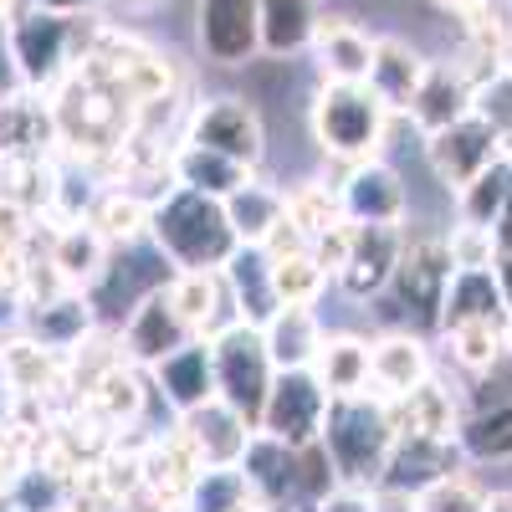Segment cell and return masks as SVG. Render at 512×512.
<instances>
[{
    "mask_svg": "<svg viewBox=\"0 0 512 512\" xmlns=\"http://www.w3.org/2000/svg\"><path fill=\"white\" fill-rule=\"evenodd\" d=\"M190 338H195V328L164 297V282L149 287L139 303L128 308V318L118 323V349H123V359H134L139 369H154L164 354H175L180 344H190Z\"/></svg>",
    "mask_w": 512,
    "mask_h": 512,
    "instance_id": "cell-13",
    "label": "cell"
},
{
    "mask_svg": "<svg viewBox=\"0 0 512 512\" xmlns=\"http://www.w3.org/2000/svg\"><path fill=\"white\" fill-rule=\"evenodd\" d=\"M164 297L175 303V313L195 328V338H210V333H221L236 313L231 308V297H226V277L221 272H169L164 277Z\"/></svg>",
    "mask_w": 512,
    "mask_h": 512,
    "instance_id": "cell-29",
    "label": "cell"
},
{
    "mask_svg": "<svg viewBox=\"0 0 512 512\" xmlns=\"http://www.w3.org/2000/svg\"><path fill=\"white\" fill-rule=\"evenodd\" d=\"M446 251H451V267H492L497 262V241L487 226H466L456 221L446 231Z\"/></svg>",
    "mask_w": 512,
    "mask_h": 512,
    "instance_id": "cell-45",
    "label": "cell"
},
{
    "mask_svg": "<svg viewBox=\"0 0 512 512\" xmlns=\"http://www.w3.org/2000/svg\"><path fill=\"white\" fill-rule=\"evenodd\" d=\"M308 52L318 62V82H364L369 57H374V36L344 16H318Z\"/></svg>",
    "mask_w": 512,
    "mask_h": 512,
    "instance_id": "cell-24",
    "label": "cell"
},
{
    "mask_svg": "<svg viewBox=\"0 0 512 512\" xmlns=\"http://www.w3.org/2000/svg\"><path fill=\"white\" fill-rule=\"evenodd\" d=\"M507 180H512V159L487 164L472 185H461V190H456V221H466V226H487V231H492L497 210H502V195H507Z\"/></svg>",
    "mask_w": 512,
    "mask_h": 512,
    "instance_id": "cell-42",
    "label": "cell"
},
{
    "mask_svg": "<svg viewBox=\"0 0 512 512\" xmlns=\"http://www.w3.org/2000/svg\"><path fill=\"white\" fill-rule=\"evenodd\" d=\"M62 169L67 159H52V154H0V200L47 221L62 190Z\"/></svg>",
    "mask_w": 512,
    "mask_h": 512,
    "instance_id": "cell-27",
    "label": "cell"
},
{
    "mask_svg": "<svg viewBox=\"0 0 512 512\" xmlns=\"http://www.w3.org/2000/svg\"><path fill=\"white\" fill-rule=\"evenodd\" d=\"M195 47L216 67H246L262 57V16L256 0H200L195 6Z\"/></svg>",
    "mask_w": 512,
    "mask_h": 512,
    "instance_id": "cell-11",
    "label": "cell"
},
{
    "mask_svg": "<svg viewBox=\"0 0 512 512\" xmlns=\"http://www.w3.org/2000/svg\"><path fill=\"white\" fill-rule=\"evenodd\" d=\"M390 405V425L395 436H436V441H456V425H461V390H451L446 379L425 374L415 390L384 400Z\"/></svg>",
    "mask_w": 512,
    "mask_h": 512,
    "instance_id": "cell-20",
    "label": "cell"
},
{
    "mask_svg": "<svg viewBox=\"0 0 512 512\" xmlns=\"http://www.w3.org/2000/svg\"><path fill=\"white\" fill-rule=\"evenodd\" d=\"M502 364L512 369V318H502Z\"/></svg>",
    "mask_w": 512,
    "mask_h": 512,
    "instance_id": "cell-55",
    "label": "cell"
},
{
    "mask_svg": "<svg viewBox=\"0 0 512 512\" xmlns=\"http://www.w3.org/2000/svg\"><path fill=\"white\" fill-rule=\"evenodd\" d=\"M67 502H72V477L57 472V466H47V461H26L21 477L6 492L11 512H62Z\"/></svg>",
    "mask_w": 512,
    "mask_h": 512,
    "instance_id": "cell-40",
    "label": "cell"
},
{
    "mask_svg": "<svg viewBox=\"0 0 512 512\" xmlns=\"http://www.w3.org/2000/svg\"><path fill=\"white\" fill-rule=\"evenodd\" d=\"M221 277H226V297H231V313H236V323L262 328V323L282 308L277 282H272V256H267L262 246L241 241V246L231 251V262L221 267Z\"/></svg>",
    "mask_w": 512,
    "mask_h": 512,
    "instance_id": "cell-23",
    "label": "cell"
},
{
    "mask_svg": "<svg viewBox=\"0 0 512 512\" xmlns=\"http://www.w3.org/2000/svg\"><path fill=\"white\" fill-rule=\"evenodd\" d=\"M36 226H41V221L31 216V210L0 200V246H6V251H26V246L36 241Z\"/></svg>",
    "mask_w": 512,
    "mask_h": 512,
    "instance_id": "cell-47",
    "label": "cell"
},
{
    "mask_svg": "<svg viewBox=\"0 0 512 512\" xmlns=\"http://www.w3.org/2000/svg\"><path fill=\"white\" fill-rule=\"evenodd\" d=\"M200 456H195V446L185 441V431L180 425H169V431H154L149 441H144V487L149 492H159L164 502H185V492H190V482L200 477Z\"/></svg>",
    "mask_w": 512,
    "mask_h": 512,
    "instance_id": "cell-30",
    "label": "cell"
},
{
    "mask_svg": "<svg viewBox=\"0 0 512 512\" xmlns=\"http://www.w3.org/2000/svg\"><path fill=\"white\" fill-rule=\"evenodd\" d=\"M62 512H72V507H62Z\"/></svg>",
    "mask_w": 512,
    "mask_h": 512,
    "instance_id": "cell-60",
    "label": "cell"
},
{
    "mask_svg": "<svg viewBox=\"0 0 512 512\" xmlns=\"http://www.w3.org/2000/svg\"><path fill=\"white\" fill-rule=\"evenodd\" d=\"M210 369H216V395L231 410H241L251 425L262 420L267 390H272V379H277V364L267 354L262 328L231 318L221 333H210Z\"/></svg>",
    "mask_w": 512,
    "mask_h": 512,
    "instance_id": "cell-6",
    "label": "cell"
},
{
    "mask_svg": "<svg viewBox=\"0 0 512 512\" xmlns=\"http://www.w3.org/2000/svg\"><path fill=\"white\" fill-rule=\"evenodd\" d=\"M190 144H205L216 154H231L251 169H262L267 159V128H262V113H256L246 98L226 93V98H205L185 113V134Z\"/></svg>",
    "mask_w": 512,
    "mask_h": 512,
    "instance_id": "cell-7",
    "label": "cell"
},
{
    "mask_svg": "<svg viewBox=\"0 0 512 512\" xmlns=\"http://www.w3.org/2000/svg\"><path fill=\"white\" fill-rule=\"evenodd\" d=\"M492 272H497V292H502V313L512 318V251H497Z\"/></svg>",
    "mask_w": 512,
    "mask_h": 512,
    "instance_id": "cell-51",
    "label": "cell"
},
{
    "mask_svg": "<svg viewBox=\"0 0 512 512\" xmlns=\"http://www.w3.org/2000/svg\"><path fill=\"white\" fill-rule=\"evenodd\" d=\"M425 374H436V359H431V338L415 333V328H379L369 338V390L395 400Z\"/></svg>",
    "mask_w": 512,
    "mask_h": 512,
    "instance_id": "cell-15",
    "label": "cell"
},
{
    "mask_svg": "<svg viewBox=\"0 0 512 512\" xmlns=\"http://www.w3.org/2000/svg\"><path fill=\"white\" fill-rule=\"evenodd\" d=\"M472 103H477V88L461 77L456 62H425V77L410 98L405 123L415 128V139H431L446 123H456L461 113H472Z\"/></svg>",
    "mask_w": 512,
    "mask_h": 512,
    "instance_id": "cell-22",
    "label": "cell"
},
{
    "mask_svg": "<svg viewBox=\"0 0 512 512\" xmlns=\"http://www.w3.org/2000/svg\"><path fill=\"white\" fill-rule=\"evenodd\" d=\"M323 333H328V328H323L318 308H308V303H282V308L262 323L267 354H272L277 369H308L313 354H318V344H323Z\"/></svg>",
    "mask_w": 512,
    "mask_h": 512,
    "instance_id": "cell-32",
    "label": "cell"
},
{
    "mask_svg": "<svg viewBox=\"0 0 512 512\" xmlns=\"http://www.w3.org/2000/svg\"><path fill=\"white\" fill-rule=\"evenodd\" d=\"M88 221L113 251H123V246H144L149 241V200L144 195H134V190H123V185H103L98 195H93V205H88Z\"/></svg>",
    "mask_w": 512,
    "mask_h": 512,
    "instance_id": "cell-34",
    "label": "cell"
},
{
    "mask_svg": "<svg viewBox=\"0 0 512 512\" xmlns=\"http://www.w3.org/2000/svg\"><path fill=\"white\" fill-rule=\"evenodd\" d=\"M251 497L241 466H200V477L190 482L180 512H236Z\"/></svg>",
    "mask_w": 512,
    "mask_h": 512,
    "instance_id": "cell-41",
    "label": "cell"
},
{
    "mask_svg": "<svg viewBox=\"0 0 512 512\" xmlns=\"http://www.w3.org/2000/svg\"><path fill=\"white\" fill-rule=\"evenodd\" d=\"M436 6H446V11H461V6H466V0H436Z\"/></svg>",
    "mask_w": 512,
    "mask_h": 512,
    "instance_id": "cell-58",
    "label": "cell"
},
{
    "mask_svg": "<svg viewBox=\"0 0 512 512\" xmlns=\"http://www.w3.org/2000/svg\"><path fill=\"white\" fill-rule=\"evenodd\" d=\"M282 210H287V221L303 226L308 236H323L328 226L349 221V216H344V200H338V190H333L323 175H308V180H297V185H282Z\"/></svg>",
    "mask_w": 512,
    "mask_h": 512,
    "instance_id": "cell-39",
    "label": "cell"
},
{
    "mask_svg": "<svg viewBox=\"0 0 512 512\" xmlns=\"http://www.w3.org/2000/svg\"><path fill=\"white\" fill-rule=\"evenodd\" d=\"M149 246L175 272H221L241 236L226 221V205L216 195H200L175 185L149 205Z\"/></svg>",
    "mask_w": 512,
    "mask_h": 512,
    "instance_id": "cell-1",
    "label": "cell"
},
{
    "mask_svg": "<svg viewBox=\"0 0 512 512\" xmlns=\"http://www.w3.org/2000/svg\"><path fill=\"white\" fill-rule=\"evenodd\" d=\"M149 395H154V384H149V369H139L134 359H113L93 384H88V395H82V405H88L108 431H139L144 415H149Z\"/></svg>",
    "mask_w": 512,
    "mask_h": 512,
    "instance_id": "cell-17",
    "label": "cell"
},
{
    "mask_svg": "<svg viewBox=\"0 0 512 512\" xmlns=\"http://www.w3.org/2000/svg\"><path fill=\"white\" fill-rule=\"evenodd\" d=\"M256 246H262V251L272 256V262H282V256H297V251H308V246H313V236H308L303 226H292V221H287V210H282V221H277V226H272V231H267L262 241H256Z\"/></svg>",
    "mask_w": 512,
    "mask_h": 512,
    "instance_id": "cell-48",
    "label": "cell"
},
{
    "mask_svg": "<svg viewBox=\"0 0 512 512\" xmlns=\"http://www.w3.org/2000/svg\"><path fill=\"white\" fill-rule=\"evenodd\" d=\"M333 472L344 487H379L384 477V461H390L395 446V425H390V405L374 390L359 395H328L323 410V431H318Z\"/></svg>",
    "mask_w": 512,
    "mask_h": 512,
    "instance_id": "cell-2",
    "label": "cell"
},
{
    "mask_svg": "<svg viewBox=\"0 0 512 512\" xmlns=\"http://www.w3.org/2000/svg\"><path fill=\"white\" fill-rule=\"evenodd\" d=\"M149 384L154 395L164 400L169 415H185L195 405H205L216 395V369H210V338H190L175 354H164L154 369H149Z\"/></svg>",
    "mask_w": 512,
    "mask_h": 512,
    "instance_id": "cell-19",
    "label": "cell"
},
{
    "mask_svg": "<svg viewBox=\"0 0 512 512\" xmlns=\"http://www.w3.org/2000/svg\"><path fill=\"white\" fill-rule=\"evenodd\" d=\"M405 246V221H354V241H349V262L338 272V292L349 303H374L390 282L395 262Z\"/></svg>",
    "mask_w": 512,
    "mask_h": 512,
    "instance_id": "cell-12",
    "label": "cell"
},
{
    "mask_svg": "<svg viewBox=\"0 0 512 512\" xmlns=\"http://www.w3.org/2000/svg\"><path fill=\"white\" fill-rule=\"evenodd\" d=\"M313 144L323 149V159H374L390 144V123L395 113L374 98L369 82H318L313 108Z\"/></svg>",
    "mask_w": 512,
    "mask_h": 512,
    "instance_id": "cell-5",
    "label": "cell"
},
{
    "mask_svg": "<svg viewBox=\"0 0 512 512\" xmlns=\"http://www.w3.org/2000/svg\"><path fill=\"white\" fill-rule=\"evenodd\" d=\"M446 338V354L461 374H492L502 369V318H466V323H451L441 328Z\"/></svg>",
    "mask_w": 512,
    "mask_h": 512,
    "instance_id": "cell-37",
    "label": "cell"
},
{
    "mask_svg": "<svg viewBox=\"0 0 512 512\" xmlns=\"http://www.w3.org/2000/svg\"><path fill=\"white\" fill-rule=\"evenodd\" d=\"M169 169H175V185L185 190H200V195H216L226 200L231 190H241L256 169L231 159V154H216L205 144H190V139H175V149H169Z\"/></svg>",
    "mask_w": 512,
    "mask_h": 512,
    "instance_id": "cell-31",
    "label": "cell"
},
{
    "mask_svg": "<svg viewBox=\"0 0 512 512\" xmlns=\"http://www.w3.org/2000/svg\"><path fill=\"white\" fill-rule=\"evenodd\" d=\"M482 512H512V487H497V492H487V507Z\"/></svg>",
    "mask_w": 512,
    "mask_h": 512,
    "instance_id": "cell-53",
    "label": "cell"
},
{
    "mask_svg": "<svg viewBox=\"0 0 512 512\" xmlns=\"http://www.w3.org/2000/svg\"><path fill=\"white\" fill-rule=\"evenodd\" d=\"M492 241H497V251H512V180H507L502 210H497V221H492Z\"/></svg>",
    "mask_w": 512,
    "mask_h": 512,
    "instance_id": "cell-50",
    "label": "cell"
},
{
    "mask_svg": "<svg viewBox=\"0 0 512 512\" xmlns=\"http://www.w3.org/2000/svg\"><path fill=\"white\" fill-rule=\"evenodd\" d=\"M308 369L318 374V384L328 395H359V390H369V338L349 333V328L323 333V344H318Z\"/></svg>",
    "mask_w": 512,
    "mask_h": 512,
    "instance_id": "cell-33",
    "label": "cell"
},
{
    "mask_svg": "<svg viewBox=\"0 0 512 512\" xmlns=\"http://www.w3.org/2000/svg\"><path fill=\"white\" fill-rule=\"evenodd\" d=\"M272 282H277L282 303H308V308H318L323 292L333 287V277L313 262V251H297V256H282V262H272Z\"/></svg>",
    "mask_w": 512,
    "mask_h": 512,
    "instance_id": "cell-43",
    "label": "cell"
},
{
    "mask_svg": "<svg viewBox=\"0 0 512 512\" xmlns=\"http://www.w3.org/2000/svg\"><path fill=\"white\" fill-rule=\"evenodd\" d=\"M0 31H6V21H0Z\"/></svg>",
    "mask_w": 512,
    "mask_h": 512,
    "instance_id": "cell-59",
    "label": "cell"
},
{
    "mask_svg": "<svg viewBox=\"0 0 512 512\" xmlns=\"http://www.w3.org/2000/svg\"><path fill=\"white\" fill-rule=\"evenodd\" d=\"M451 277V251L446 231L436 226H405L400 262L384 282L374 303H384V328H415V333H441V297Z\"/></svg>",
    "mask_w": 512,
    "mask_h": 512,
    "instance_id": "cell-3",
    "label": "cell"
},
{
    "mask_svg": "<svg viewBox=\"0 0 512 512\" xmlns=\"http://www.w3.org/2000/svg\"><path fill=\"white\" fill-rule=\"evenodd\" d=\"M466 318H507L492 267H451L446 297H441V328L466 323Z\"/></svg>",
    "mask_w": 512,
    "mask_h": 512,
    "instance_id": "cell-36",
    "label": "cell"
},
{
    "mask_svg": "<svg viewBox=\"0 0 512 512\" xmlns=\"http://www.w3.org/2000/svg\"><path fill=\"white\" fill-rule=\"evenodd\" d=\"M11 11H21V0H0V21H6Z\"/></svg>",
    "mask_w": 512,
    "mask_h": 512,
    "instance_id": "cell-57",
    "label": "cell"
},
{
    "mask_svg": "<svg viewBox=\"0 0 512 512\" xmlns=\"http://www.w3.org/2000/svg\"><path fill=\"white\" fill-rule=\"evenodd\" d=\"M0 154H52L62 159V128L52 113V98L36 88L0 93Z\"/></svg>",
    "mask_w": 512,
    "mask_h": 512,
    "instance_id": "cell-16",
    "label": "cell"
},
{
    "mask_svg": "<svg viewBox=\"0 0 512 512\" xmlns=\"http://www.w3.org/2000/svg\"><path fill=\"white\" fill-rule=\"evenodd\" d=\"M420 77H425V57L410 47L405 36H374V57H369V77L364 82L395 118L410 113V98L420 88Z\"/></svg>",
    "mask_w": 512,
    "mask_h": 512,
    "instance_id": "cell-28",
    "label": "cell"
},
{
    "mask_svg": "<svg viewBox=\"0 0 512 512\" xmlns=\"http://www.w3.org/2000/svg\"><path fill=\"white\" fill-rule=\"evenodd\" d=\"M492 374H477L472 395H461L456 446H461V456L472 461V466H502V461H512V390H502Z\"/></svg>",
    "mask_w": 512,
    "mask_h": 512,
    "instance_id": "cell-8",
    "label": "cell"
},
{
    "mask_svg": "<svg viewBox=\"0 0 512 512\" xmlns=\"http://www.w3.org/2000/svg\"><path fill=\"white\" fill-rule=\"evenodd\" d=\"M256 16H262V57L282 62L308 52L313 26H318V0H256Z\"/></svg>",
    "mask_w": 512,
    "mask_h": 512,
    "instance_id": "cell-35",
    "label": "cell"
},
{
    "mask_svg": "<svg viewBox=\"0 0 512 512\" xmlns=\"http://www.w3.org/2000/svg\"><path fill=\"white\" fill-rule=\"evenodd\" d=\"M369 512H420V502L400 487H369Z\"/></svg>",
    "mask_w": 512,
    "mask_h": 512,
    "instance_id": "cell-49",
    "label": "cell"
},
{
    "mask_svg": "<svg viewBox=\"0 0 512 512\" xmlns=\"http://www.w3.org/2000/svg\"><path fill=\"white\" fill-rule=\"evenodd\" d=\"M175 425L185 431V441L195 446V456H200L205 466H241L246 441H251V431H256V425H251L241 410H231L221 395H210L205 405L175 415Z\"/></svg>",
    "mask_w": 512,
    "mask_h": 512,
    "instance_id": "cell-18",
    "label": "cell"
},
{
    "mask_svg": "<svg viewBox=\"0 0 512 512\" xmlns=\"http://www.w3.org/2000/svg\"><path fill=\"white\" fill-rule=\"evenodd\" d=\"M0 36H6V62H11V77L21 82V88L52 93L67 77V67L82 57V47H88L93 21L41 11V6H21V11L6 16V31Z\"/></svg>",
    "mask_w": 512,
    "mask_h": 512,
    "instance_id": "cell-4",
    "label": "cell"
},
{
    "mask_svg": "<svg viewBox=\"0 0 512 512\" xmlns=\"http://www.w3.org/2000/svg\"><path fill=\"white\" fill-rule=\"evenodd\" d=\"M226 221H231V231L241 236V241H262L277 221H282V185H267V180H246L241 190H231L226 200Z\"/></svg>",
    "mask_w": 512,
    "mask_h": 512,
    "instance_id": "cell-38",
    "label": "cell"
},
{
    "mask_svg": "<svg viewBox=\"0 0 512 512\" xmlns=\"http://www.w3.org/2000/svg\"><path fill=\"white\" fill-rule=\"evenodd\" d=\"M466 461L456 441H436V436H395L390 461H384L379 487H400V492H425L451 472H466Z\"/></svg>",
    "mask_w": 512,
    "mask_h": 512,
    "instance_id": "cell-21",
    "label": "cell"
},
{
    "mask_svg": "<svg viewBox=\"0 0 512 512\" xmlns=\"http://www.w3.org/2000/svg\"><path fill=\"white\" fill-rule=\"evenodd\" d=\"M26 6H41V11H62V16H82L93 0H26Z\"/></svg>",
    "mask_w": 512,
    "mask_h": 512,
    "instance_id": "cell-52",
    "label": "cell"
},
{
    "mask_svg": "<svg viewBox=\"0 0 512 512\" xmlns=\"http://www.w3.org/2000/svg\"><path fill=\"white\" fill-rule=\"evenodd\" d=\"M349 241H354V221H338V226H328L323 236H313V262L338 282V272H344V262H349Z\"/></svg>",
    "mask_w": 512,
    "mask_h": 512,
    "instance_id": "cell-46",
    "label": "cell"
},
{
    "mask_svg": "<svg viewBox=\"0 0 512 512\" xmlns=\"http://www.w3.org/2000/svg\"><path fill=\"white\" fill-rule=\"evenodd\" d=\"M425 144V164H431V175L456 195L461 185H472L487 164H497L502 159V149H497V128L472 108V113H461L456 123H446L441 134H431V139H420Z\"/></svg>",
    "mask_w": 512,
    "mask_h": 512,
    "instance_id": "cell-9",
    "label": "cell"
},
{
    "mask_svg": "<svg viewBox=\"0 0 512 512\" xmlns=\"http://www.w3.org/2000/svg\"><path fill=\"white\" fill-rule=\"evenodd\" d=\"M338 200H344L349 221H410L405 175L384 154L349 164V175L338 180Z\"/></svg>",
    "mask_w": 512,
    "mask_h": 512,
    "instance_id": "cell-14",
    "label": "cell"
},
{
    "mask_svg": "<svg viewBox=\"0 0 512 512\" xmlns=\"http://www.w3.org/2000/svg\"><path fill=\"white\" fill-rule=\"evenodd\" d=\"M236 512H272V507H267V502H256V497H246V502H241Z\"/></svg>",
    "mask_w": 512,
    "mask_h": 512,
    "instance_id": "cell-56",
    "label": "cell"
},
{
    "mask_svg": "<svg viewBox=\"0 0 512 512\" xmlns=\"http://www.w3.org/2000/svg\"><path fill=\"white\" fill-rule=\"evenodd\" d=\"M415 502H420V512H482L487 507V487H477L472 466H466V472H451L436 487L415 492Z\"/></svg>",
    "mask_w": 512,
    "mask_h": 512,
    "instance_id": "cell-44",
    "label": "cell"
},
{
    "mask_svg": "<svg viewBox=\"0 0 512 512\" xmlns=\"http://www.w3.org/2000/svg\"><path fill=\"white\" fill-rule=\"evenodd\" d=\"M113 6H123V11H159V6H169V0H113Z\"/></svg>",
    "mask_w": 512,
    "mask_h": 512,
    "instance_id": "cell-54",
    "label": "cell"
},
{
    "mask_svg": "<svg viewBox=\"0 0 512 512\" xmlns=\"http://www.w3.org/2000/svg\"><path fill=\"white\" fill-rule=\"evenodd\" d=\"M47 256L77 292H98V282L108 277V262H113V246L88 221H67V226H47Z\"/></svg>",
    "mask_w": 512,
    "mask_h": 512,
    "instance_id": "cell-25",
    "label": "cell"
},
{
    "mask_svg": "<svg viewBox=\"0 0 512 512\" xmlns=\"http://www.w3.org/2000/svg\"><path fill=\"white\" fill-rule=\"evenodd\" d=\"M323 410H328V390L318 384L313 369H277L256 431H267L287 446H308L323 431Z\"/></svg>",
    "mask_w": 512,
    "mask_h": 512,
    "instance_id": "cell-10",
    "label": "cell"
},
{
    "mask_svg": "<svg viewBox=\"0 0 512 512\" xmlns=\"http://www.w3.org/2000/svg\"><path fill=\"white\" fill-rule=\"evenodd\" d=\"M98 328V308H93V292H62L52 303H36V308H21V333H31L36 344L47 349H62L72 354L82 338Z\"/></svg>",
    "mask_w": 512,
    "mask_h": 512,
    "instance_id": "cell-26",
    "label": "cell"
}]
</instances>
